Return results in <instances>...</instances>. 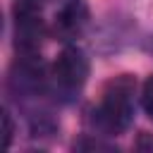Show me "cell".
<instances>
[{"mask_svg": "<svg viewBox=\"0 0 153 153\" xmlns=\"http://www.w3.org/2000/svg\"><path fill=\"white\" fill-rule=\"evenodd\" d=\"M53 79L67 93L79 91L88 79V57L74 45L65 48L53 65Z\"/></svg>", "mask_w": 153, "mask_h": 153, "instance_id": "7a4b0ae2", "label": "cell"}, {"mask_svg": "<svg viewBox=\"0 0 153 153\" xmlns=\"http://www.w3.org/2000/svg\"><path fill=\"white\" fill-rule=\"evenodd\" d=\"M88 7L84 0H69L60 7V12L55 14V22H53V31H55V38L60 41H74L79 38L86 26H88Z\"/></svg>", "mask_w": 153, "mask_h": 153, "instance_id": "3957f363", "label": "cell"}, {"mask_svg": "<svg viewBox=\"0 0 153 153\" xmlns=\"http://www.w3.org/2000/svg\"><path fill=\"white\" fill-rule=\"evenodd\" d=\"M134 91L136 79L131 74H120L110 79L100 93V100L93 110V124L103 134H122L134 117Z\"/></svg>", "mask_w": 153, "mask_h": 153, "instance_id": "6da1fadb", "label": "cell"}, {"mask_svg": "<svg viewBox=\"0 0 153 153\" xmlns=\"http://www.w3.org/2000/svg\"><path fill=\"white\" fill-rule=\"evenodd\" d=\"M14 38H17V48H19L22 53H33V50L41 45V38H43V22H41L38 12H36L31 5L17 7Z\"/></svg>", "mask_w": 153, "mask_h": 153, "instance_id": "277c9868", "label": "cell"}, {"mask_svg": "<svg viewBox=\"0 0 153 153\" xmlns=\"http://www.w3.org/2000/svg\"><path fill=\"white\" fill-rule=\"evenodd\" d=\"M143 108H146V112L153 117V76L143 84Z\"/></svg>", "mask_w": 153, "mask_h": 153, "instance_id": "5b68a950", "label": "cell"}, {"mask_svg": "<svg viewBox=\"0 0 153 153\" xmlns=\"http://www.w3.org/2000/svg\"><path fill=\"white\" fill-rule=\"evenodd\" d=\"M2 122H5V143L10 146V141H12V117H10V112L2 115Z\"/></svg>", "mask_w": 153, "mask_h": 153, "instance_id": "52a82bcc", "label": "cell"}, {"mask_svg": "<svg viewBox=\"0 0 153 153\" xmlns=\"http://www.w3.org/2000/svg\"><path fill=\"white\" fill-rule=\"evenodd\" d=\"M134 148L136 151H153V134H148V131H141L139 134V139L134 141Z\"/></svg>", "mask_w": 153, "mask_h": 153, "instance_id": "8992f818", "label": "cell"}]
</instances>
